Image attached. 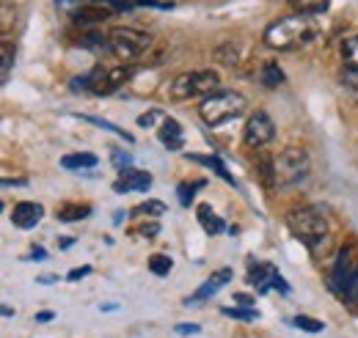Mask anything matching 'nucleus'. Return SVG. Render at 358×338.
Instances as JSON below:
<instances>
[{
  "instance_id": "17",
  "label": "nucleus",
  "mask_w": 358,
  "mask_h": 338,
  "mask_svg": "<svg viewBox=\"0 0 358 338\" xmlns=\"http://www.w3.org/2000/svg\"><path fill=\"white\" fill-rule=\"evenodd\" d=\"M196 214H199V223L204 226V231H207V234H221V231L226 228L224 220H221V217H218L215 212L210 210L207 204H201V207L196 210Z\"/></svg>"
},
{
  "instance_id": "14",
  "label": "nucleus",
  "mask_w": 358,
  "mask_h": 338,
  "mask_svg": "<svg viewBox=\"0 0 358 338\" xmlns=\"http://www.w3.org/2000/svg\"><path fill=\"white\" fill-rule=\"evenodd\" d=\"M215 61L221 64V66H240V61H243V47L234 42H226L221 44L218 50H215Z\"/></svg>"
},
{
  "instance_id": "22",
  "label": "nucleus",
  "mask_w": 358,
  "mask_h": 338,
  "mask_svg": "<svg viewBox=\"0 0 358 338\" xmlns=\"http://www.w3.org/2000/svg\"><path fill=\"white\" fill-rule=\"evenodd\" d=\"M331 0H292V8L298 14H322Z\"/></svg>"
},
{
  "instance_id": "31",
  "label": "nucleus",
  "mask_w": 358,
  "mask_h": 338,
  "mask_svg": "<svg viewBox=\"0 0 358 338\" xmlns=\"http://www.w3.org/2000/svg\"><path fill=\"white\" fill-rule=\"evenodd\" d=\"M130 163H133V157L130 154H124V152H113V166L119 170L130 168Z\"/></svg>"
},
{
  "instance_id": "3",
  "label": "nucleus",
  "mask_w": 358,
  "mask_h": 338,
  "mask_svg": "<svg viewBox=\"0 0 358 338\" xmlns=\"http://www.w3.org/2000/svg\"><path fill=\"white\" fill-rule=\"evenodd\" d=\"M248 108V99L237 91H215L210 96H204V102L199 105V116L204 119V124L210 127H221L226 122L243 116Z\"/></svg>"
},
{
  "instance_id": "38",
  "label": "nucleus",
  "mask_w": 358,
  "mask_h": 338,
  "mask_svg": "<svg viewBox=\"0 0 358 338\" xmlns=\"http://www.w3.org/2000/svg\"><path fill=\"white\" fill-rule=\"evenodd\" d=\"M234 302H243V305H251L254 300H251V297H248V295H234Z\"/></svg>"
},
{
  "instance_id": "35",
  "label": "nucleus",
  "mask_w": 358,
  "mask_h": 338,
  "mask_svg": "<svg viewBox=\"0 0 358 338\" xmlns=\"http://www.w3.org/2000/svg\"><path fill=\"white\" fill-rule=\"evenodd\" d=\"M270 286H273V289H278V292H284V295L289 292V286H287V281H284V278H281L278 272L273 275V281H270Z\"/></svg>"
},
{
  "instance_id": "40",
  "label": "nucleus",
  "mask_w": 358,
  "mask_h": 338,
  "mask_svg": "<svg viewBox=\"0 0 358 338\" xmlns=\"http://www.w3.org/2000/svg\"><path fill=\"white\" fill-rule=\"evenodd\" d=\"M50 319H52V314H39V316H36V322H50Z\"/></svg>"
},
{
  "instance_id": "5",
  "label": "nucleus",
  "mask_w": 358,
  "mask_h": 338,
  "mask_svg": "<svg viewBox=\"0 0 358 338\" xmlns=\"http://www.w3.org/2000/svg\"><path fill=\"white\" fill-rule=\"evenodd\" d=\"M108 44H110V52L122 64H135L155 47V39L143 31H135V28H113L108 34Z\"/></svg>"
},
{
  "instance_id": "16",
  "label": "nucleus",
  "mask_w": 358,
  "mask_h": 338,
  "mask_svg": "<svg viewBox=\"0 0 358 338\" xmlns=\"http://www.w3.org/2000/svg\"><path fill=\"white\" fill-rule=\"evenodd\" d=\"M257 170H259V179H262V184L265 187H275L278 182H275V157H270V154H257Z\"/></svg>"
},
{
  "instance_id": "11",
  "label": "nucleus",
  "mask_w": 358,
  "mask_h": 338,
  "mask_svg": "<svg viewBox=\"0 0 358 338\" xmlns=\"http://www.w3.org/2000/svg\"><path fill=\"white\" fill-rule=\"evenodd\" d=\"M152 187V173L146 170H135V168H124L119 170V179L113 182V190L116 193H143Z\"/></svg>"
},
{
  "instance_id": "18",
  "label": "nucleus",
  "mask_w": 358,
  "mask_h": 338,
  "mask_svg": "<svg viewBox=\"0 0 358 338\" xmlns=\"http://www.w3.org/2000/svg\"><path fill=\"white\" fill-rule=\"evenodd\" d=\"M55 214H58L61 223H80L83 217L91 214V207H86V204H83V207H80V204H64Z\"/></svg>"
},
{
  "instance_id": "19",
  "label": "nucleus",
  "mask_w": 358,
  "mask_h": 338,
  "mask_svg": "<svg viewBox=\"0 0 358 338\" xmlns=\"http://www.w3.org/2000/svg\"><path fill=\"white\" fill-rule=\"evenodd\" d=\"M259 80H262V85L265 88H278V85L284 83V72L278 69V64H273V61H268L265 66H262V72H259Z\"/></svg>"
},
{
  "instance_id": "13",
  "label": "nucleus",
  "mask_w": 358,
  "mask_h": 338,
  "mask_svg": "<svg viewBox=\"0 0 358 338\" xmlns=\"http://www.w3.org/2000/svg\"><path fill=\"white\" fill-rule=\"evenodd\" d=\"M229 281H231V272H229V270H218V272H215V275H213V278H210V281H207L196 295L190 297L187 302H201V300H207V297L215 295V292H218L224 284H229Z\"/></svg>"
},
{
  "instance_id": "10",
  "label": "nucleus",
  "mask_w": 358,
  "mask_h": 338,
  "mask_svg": "<svg viewBox=\"0 0 358 338\" xmlns=\"http://www.w3.org/2000/svg\"><path fill=\"white\" fill-rule=\"evenodd\" d=\"M42 217H45V207L36 204V201H20V204L11 210V223H14L17 228H22V231L36 228V226L42 223Z\"/></svg>"
},
{
  "instance_id": "28",
  "label": "nucleus",
  "mask_w": 358,
  "mask_h": 338,
  "mask_svg": "<svg viewBox=\"0 0 358 338\" xmlns=\"http://www.w3.org/2000/svg\"><path fill=\"white\" fill-rule=\"evenodd\" d=\"M163 212H166V207H163L160 201H146V204H141L133 214H163Z\"/></svg>"
},
{
  "instance_id": "26",
  "label": "nucleus",
  "mask_w": 358,
  "mask_h": 338,
  "mask_svg": "<svg viewBox=\"0 0 358 338\" xmlns=\"http://www.w3.org/2000/svg\"><path fill=\"white\" fill-rule=\"evenodd\" d=\"M292 325L301 328V330H306V333H320V330H325V325L317 322V319H312V316H295Z\"/></svg>"
},
{
  "instance_id": "2",
  "label": "nucleus",
  "mask_w": 358,
  "mask_h": 338,
  "mask_svg": "<svg viewBox=\"0 0 358 338\" xmlns=\"http://www.w3.org/2000/svg\"><path fill=\"white\" fill-rule=\"evenodd\" d=\"M287 228L292 231L295 240H301L317 258L328 251L331 245V231H328V220L317 207H301L287 214Z\"/></svg>"
},
{
  "instance_id": "23",
  "label": "nucleus",
  "mask_w": 358,
  "mask_h": 338,
  "mask_svg": "<svg viewBox=\"0 0 358 338\" xmlns=\"http://www.w3.org/2000/svg\"><path fill=\"white\" fill-rule=\"evenodd\" d=\"M339 80H342V88H345L350 96H356L358 99V69L356 66H345L342 75H339Z\"/></svg>"
},
{
  "instance_id": "30",
  "label": "nucleus",
  "mask_w": 358,
  "mask_h": 338,
  "mask_svg": "<svg viewBox=\"0 0 358 338\" xmlns=\"http://www.w3.org/2000/svg\"><path fill=\"white\" fill-rule=\"evenodd\" d=\"M226 316H234V319H245V322H251L257 314L254 311H243V308H221Z\"/></svg>"
},
{
  "instance_id": "15",
  "label": "nucleus",
  "mask_w": 358,
  "mask_h": 338,
  "mask_svg": "<svg viewBox=\"0 0 358 338\" xmlns=\"http://www.w3.org/2000/svg\"><path fill=\"white\" fill-rule=\"evenodd\" d=\"M160 140L171 149V152H177L182 149V127H179V122L174 119H166L163 124H160Z\"/></svg>"
},
{
  "instance_id": "33",
  "label": "nucleus",
  "mask_w": 358,
  "mask_h": 338,
  "mask_svg": "<svg viewBox=\"0 0 358 338\" xmlns=\"http://www.w3.org/2000/svg\"><path fill=\"white\" fill-rule=\"evenodd\" d=\"M174 330H177L179 336H196V333H201V328H199V325H193V322H190V325H177Z\"/></svg>"
},
{
  "instance_id": "8",
  "label": "nucleus",
  "mask_w": 358,
  "mask_h": 338,
  "mask_svg": "<svg viewBox=\"0 0 358 338\" xmlns=\"http://www.w3.org/2000/svg\"><path fill=\"white\" fill-rule=\"evenodd\" d=\"M133 72H135L133 64L108 66V69L96 66L94 72L86 75V88H91V91H94V94H99V96H108V94H113L116 88H122V85L127 83V80L133 78Z\"/></svg>"
},
{
  "instance_id": "6",
  "label": "nucleus",
  "mask_w": 358,
  "mask_h": 338,
  "mask_svg": "<svg viewBox=\"0 0 358 338\" xmlns=\"http://www.w3.org/2000/svg\"><path fill=\"white\" fill-rule=\"evenodd\" d=\"M331 286L334 292H339L342 297L353 300L358 292V251L356 245H345L339 248L334 270H331Z\"/></svg>"
},
{
  "instance_id": "20",
  "label": "nucleus",
  "mask_w": 358,
  "mask_h": 338,
  "mask_svg": "<svg viewBox=\"0 0 358 338\" xmlns=\"http://www.w3.org/2000/svg\"><path fill=\"white\" fill-rule=\"evenodd\" d=\"M61 166L69 170H83V168H94L96 166V157L89 154V152H80V154H66L64 160H61Z\"/></svg>"
},
{
  "instance_id": "34",
  "label": "nucleus",
  "mask_w": 358,
  "mask_h": 338,
  "mask_svg": "<svg viewBox=\"0 0 358 338\" xmlns=\"http://www.w3.org/2000/svg\"><path fill=\"white\" fill-rule=\"evenodd\" d=\"M193 190H196V187L179 184V201H182V207H187V204H190V198H193Z\"/></svg>"
},
{
  "instance_id": "25",
  "label": "nucleus",
  "mask_w": 358,
  "mask_h": 338,
  "mask_svg": "<svg viewBox=\"0 0 358 338\" xmlns=\"http://www.w3.org/2000/svg\"><path fill=\"white\" fill-rule=\"evenodd\" d=\"M11 66H14V44L8 42V39H3V75H0L3 83H8Z\"/></svg>"
},
{
  "instance_id": "27",
  "label": "nucleus",
  "mask_w": 358,
  "mask_h": 338,
  "mask_svg": "<svg viewBox=\"0 0 358 338\" xmlns=\"http://www.w3.org/2000/svg\"><path fill=\"white\" fill-rule=\"evenodd\" d=\"M193 160H199V163H204V166H210V168H215V170H218V176H224V179H226V182H229V184L234 182V179L229 176V170L224 168V163H221L218 157H196V154H193Z\"/></svg>"
},
{
  "instance_id": "24",
  "label": "nucleus",
  "mask_w": 358,
  "mask_h": 338,
  "mask_svg": "<svg viewBox=\"0 0 358 338\" xmlns=\"http://www.w3.org/2000/svg\"><path fill=\"white\" fill-rule=\"evenodd\" d=\"M171 256H163V254H155L149 256V270L155 272V275H169L171 272Z\"/></svg>"
},
{
  "instance_id": "21",
  "label": "nucleus",
  "mask_w": 358,
  "mask_h": 338,
  "mask_svg": "<svg viewBox=\"0 0 358 338\" xmlns=\"http://www.w3.org/2000/svg\"><path fill=\"white\" fill-rule=\"evenodd\" d=\"M342 61H345V66H356L358 69V34L348 36L342 42Z\"/></svg>"
},
{
  "instance_id": "39",
  "label": "nucleus",
  "mask_w": 358,
  "mask_h": 338,
  "mask_svg": "<svg viewBox=\"0 0 358 338\" xmlns=\"http://www.w3.org/2000/svg\"><path fill=\"white\" fill-rule=\"evenodd\" d=\"M58 242H61V248H72L75 240H72V237H64V240H58Z\"/></svg>"
},
{
  "instance_id": "9",
  "label": "nucleus",
  "mask_w": 358,
  "mask_h": 338,
  "mask_svg": "<svg viewBox=\"0 0 358 338\" xmlns=\"http://www.w3.org/2000/svg\"><path fill=\"white\" fill-rule=\"evenodd\" d=\"M275 138V124L265 110H254L245 122V143L251 149H265L268 143H273Z\"/></svg>"
},
{
  "instance_id": "4",
  "label": "nucleus",
  "mask_w": 358,
  "mask_h": 338,
  "mask_svg": "<svg viewBox=\"0 0 358 338\" xmlns=\"http://www.w3.org/2000/svg\"><path fill=\"white\" fill-rule=\"evenodd\" d=\"M221 88V78L218 72L213 69H196V72H182L177 75L171 85H169V94L171 99L185 102V99H196V96H210Z\"/></svg>"
},
{
  "instance_id": "36",
  "label": "nucleus",
  "mask_w": 358,
  "mask_h": 338,
  "mask_svg": "<svg viewBox=\"0 0 358 338\" xmlns=\"http://www.w3.org/2000/svg\"><path fill=\"white\" fill-rule=\"evenodd\" d=\"M89 272H91L89 267H83V270H72L66 278H69V281H78V278H83V275H89Z\"/></svg>"
},
{
  "instance_id": "41",
  "label": "nucleus",
  "mask_w": 358,
  "mask_h": 338,
  "mask_svg": "<svg viewBox=\"0 0 358 338\" xmlns=\"http://www.w3.org/2000/svg\"><path fill=\"white\" fill-rule=\"evenodd\" d=\"M61 3H75V0H61Z\"/></svg>"
},
{
  "instance_id": "1",
  "label": "nucleus",
  "mask_w": 358,
  "mask_h": 338,
  "mask_svg": "<svg viewBox=\"0 0 358 338\" xmlns=\"http://www.w3.org/2000/svg\"><path fill=\"white\" fill-rule=\"evenodd\" d=\"M322 22L317 14H289V17H281L275 22H270L268 31H265V44L273 50H298V47H306L314 39L322 36Z\"/></svg>"
},
{
  "instance_id": "7",
  "label": "nucleus",
  "mask_w": 358,
  "mask_h": 338,
  "mask_svg": "<svg viewBox=\"0 0 358 338\" xmlns=\"http://www.w3.org/2000/svg\"><path fill=\"white\" fill-rule=\"evenodd\" d=\"M306 176H309V154L303 149L289 146V149L275 154V182H278V187L303 182Z\"/></svg>"
},
{
  "instance_id": "32",
  "label": "nucleus",
  "mask_w": 358,
  "mask_h": 338,
  "mask_svg": "<svg viewBox=\"0 0 358 338\" xmlns=\"http://www.w3.org/2000/svg\"><path fill=\"white\" fill-rule=\"evenodd\" d=\"M157 116H160V110H149V113H143V116H138V127H152Z\"/></svg>"
},
{
  "instance_id": "29",
  "label": "nucleus",
  "mask_w": 358,
  "mask_h": 338,
  "mask_svg": "<svg viewBox=\"0 0 358 338\" xmlns=\"http://www.w3.org/2000/svg\"><path fill=\"white\" fill-rule=\"evenodd\" d=\"M89 122H91V124H96V127H102V129H110V132H116V135H122V138H124V140H133V138H130V135H124V132H122V129L116 127V124H110V122H105V119H94V116H89Z\"/></svg>"
},
{
  "instance_id": "37",
  "label": "nucleus",
  "mask_w": 358,
  "mask_h": 338,
  "mask_svg": "<svg viewBox=\"0 0 358 338\" xmlns=\"http://www.w3.org/2000/svg\"><path fill=\"white\" fill-rule=\"evenodd\" d=\"M99 3H105V6H110V8H127L124 0H99Z\"/></svg>"
},
{
  "instance_id": "12",
  "label": "nucleus",
  "mask_w": 358,
  "mask_h": 338,
  "mask_svg": "<svg viewBox=\"0 0 358 338\" xmlns=\"http://www.w3.org/2000/svg\"><path fill=\"white\" fill-rule=\"evenodd\" d=\"M110 14H113L110 6H105V3H91V6H80V8L75 11V22H78V25H96V22H105Z\"/></svg>"
}]
</instances>
